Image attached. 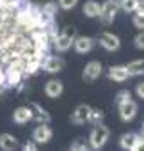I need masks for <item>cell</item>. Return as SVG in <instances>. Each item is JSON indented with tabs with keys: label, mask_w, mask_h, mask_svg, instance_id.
Listing matches in <instances>:
<instances>
[{
	"label": "cell",
	"mask_w": 144,
	"mask_h": 151,
	"mask_svg": "<svg viewBox=\"0 0 144 151\" xmlns=\"http://www.w3.org/2000/svg\"><path fill=\"white\" fill-rule=\"evenodd\" d=\"M20 84H22V69L18 66H11L6 71V86L14 87V86H20Z\"/></svg>",
	"instance_id": "14"
},
{
	"label": "cell",
	"mask_w": 144,
	"mask_h": 151,
	"mask_svg": "<svg viewBox=\"0 0 144 151\" xmlns=\"http://www.w3.org/2000/svg\"><path fill=\"white\" fill-rule=\"evenodd\" d=\"M139 137H140V135H137V133H133V132L123 133V135H121V139H119V146H121V149L130 151V149L135 146V142L139 140Z\"/></svg>",
	"instance_id": "18"
},
{
	"label": "cell",
	"mask_w": 144,
	"mask_h": 151,
	"mask_svg": "<svg viewBox=\"0 0 144 151\" xmlns=\"http://www.w3.org/2000/svg\"><path fill=\"white\" fill-rule=\"evenodd\" d=\"M137 2H139V0H119V7H121L125 13H135Z\"/></svg>",
	"instance_id": "21"
},
{
	"label": "cell",
	"mask_w": 144,
	"mask_h": 151,
	"mask_svg": "<svg viewBox=\"0 0 144 151\" xmlns=\"http://www.w3.org/2000/svg\"><path fill=\"white\" fill-rule=\"evenodd\" d=\"M117 110H119L121 121L130 123V121L135 119V116H137V112H139V107H137V103H135L133 100H128V101H125V103H119V105H117Z\"/></svg>",
	"instance_id": "7"
},
{
	"label": "cell",
	"mask_w": 144,
	"mask_h": 151,
	"mask_svg": "<svg viewBox=\"0 0 144 151\" xmlns=\"http://www.w3.org/2000/svg\"><path fill=\"white\" fill-rule=\"evenodd\" d=\"M102 71H103L102 62H100V60H91V62H87L86 68L82 69V80H84V82H94L96 78L102 77Z\"/></svg>",
	"instance_id": "6"
},
{
	"label": "cell",
	"mask_w": 144,
	"mask_h": 151,
	"mask_svg": "<svg viewBox=\"0 0 144 151\" xmlns=\"http://www.w3.org/2000/svg\"><path fill=\"white\" fill-rule=\"evenodd\" d=\"M37 68H39V62H37V60H30V62L25 66V69H27V73H29V75L36 73V69H37Z\"/></svg>",
	"instance_id": "28"
},
{
	"label": "cell",
	"mask_w": 144,
	"mask_h": 151,
	"mask_svg": "<svg viewBox=\"0 0 144 151\" xmlns=\"http://www.w3.org/2000/svg\"><path fill=\"white\" fill-rule=\"evenodd\" d=\"M109 78L114 82H126L130 78V73L126 66H110L109 68Z\"/></svg>",
	"instance_id": "11"
},
{
	"label": "cell",
	"mask_w": 144,
	"mask_h": 151,
	"mask_svg": "<svg viewBox=\"0 0 144 151\" xmlns=\"http://www.w3.org/2000/svg\"><path fill=\"white\" fill-rule=\"evenodd\" d=\"M133 45L137 50H144V30H140L135 37H133Z\"/></svg>",
	"instance_id": "25"
},
{
	"label": "cell",
	"mask_w": 144,
	"mask_h": 151,
	"mask_svg": "<svg viewBox=\"0 0 144 151\" xmlns=\"http://www.w3.org/2000/svg\"><path fill=\"white\" fill-rule=\"evenodd\" d=\"M62 93H64V86H62L60 80H57V78H50V80L45 84V94H46L48 98L55 100V98H59Z\"/></svg>",
	"instance_id": "10"
},
{
	"label": "cell",
	"mask_w": 144,
	"mask_h": 151,
	"mask_svg": "<svg viewBox=\"0 0 144 151\" xmlns=\"http://www.w3.org/2000/svg\"><path fill=\"white\" fill-rule=\"evenodd\" d=\"M32 110V119H36L37 123H50V114L37 103H30L29 105Z\"/></svg>",
	"instance_id": "17"
},
{
	"label": "cell",
	"mask_w": 144,
	"mask_h": 151,
	"mask_svg": "<svg viewBox=\"0 0 144 151\" xmlns=\"http://www.w3.org/2000/svg\"><path fill=\"white\" fill-rule=\"evenodd\" d=\"M23 151H37V144L34 140H29L25 146H23Z\"/></svg>",
	"instance_id": "31"
},
{
	"label": "cell",
	"mask_w": 144,
	"mask_h": 151,
	"mask_svg": "<svg viewBox=\"0 0 144 151\" xmlns=\"http://www.w3.org/2000/svg\"><path fill=\"white\" fill-rule=\"evenodd\" d=\"M128 100H132V93H130L128 89H121V91L116 94V101H117V105H119V103H125V101H128Z\"/></svg>",
	"instance_id": "23"
},
{
	"label": "cell",
	"mask_w": 144,
	"mask_h": 151,
	"mask_svg": "<svg viewBox=\"0 0 144 151\" xmlns=\"http://www.w3.org/2000/svg\"><path fill=\"white\" fill-rule=\"evenodd\" d=\"M64 60L59 57V55H46L45 57V60H43V68H45V71L46 73H60L62 69H64Z\"/></svg>",
	"instance_id": "9"
},
{
	"label": "cell",
	"mask_w": 144,
	"mask_h": 151,
	"mask_svg": "<svg viewBox=\"0 0 144 151\" xmlns=\"http://www.w3.org/2000/svg\"><path fill=\"white\" fill-rule=\"evenodd\" d=\"M13 121L16 124H27L29 121H32V110L30 107H18L14 112H13Z\"/></svg>",
	"instance_id": "12"
},
{
	"label": "cell",
	"mask_w": 144,
	"mask_h": 151,
	"mask_svg": "<svg viewBox=\"0 0 144 151\" xmlns=\"http://www.w3.org/2000/svg\"><path fill=\"white\" fill-rule=\"evenodd\" d=\"M100 11H102V4L96 2V0H87V2L82 6V13L87 18H98L100 16Z\"/></svg>",
	"instance_id": "16"
},
{
	"label": "cell",
	"mask_w": 144,
	"mask_h": 151,
	"mask_svg": "<svg viewBox=\"0 0 144 151\" xmlns=\"http://www.w3.org/2000/svg\"><path fill=\"white\" fill-rule=\"evenodd\" d=\"M71 149H73V151H89V146H87L82 139H78V140H75V142H73Z\"/></svg>",
	"instance_id": "26"
},
{
	"label": "cell",
	"mask_w": 144,
	"mask_h": 151,
	"mask_svg": "<svg viewBox=\"0 0 144 151\" xmlns=\"http://www.w3.org/2000/svg\"><path fill=\"white\" fill-rule=\"evenodd\" d=\"M89 112H91V107L82 103V105H78L73 110V114H71V121H73L75 124H82V123H86L89 119Z\"/></svg>",
	"instance_id": "13"
},
{
	"label": "cell",
	"mask_w": 144,
	"mask_h": 151,
	"mask_svg": "<svg viewBox=\"0 0 144 151\" xmlns=\"http://www.w3.org/2000/svg\"><path fill=\"white\" fill-rule=\"evenodd\" d=\"M135 13H144V0H139V2H137V9H135Z\"/></svg>",
	"instance_id": "32"
},
{
	"label": "cell",
	"mask_w": 144,
	"mask_h": 151,
	"mask_svg": "<svg viewBox=\"0 0 144 151\" xmlns=\"http://www.w3.org/2000/svg\"><path fill=\"white\" fill-rule=\"evenodd\" d=\"M71 151H73V149H71Z\"/></svg>",
	"instance_id": "35"
},
{
	"label": "cell",
	"mask_w": 144,
	"mask_h": 151,
	"mask_svg": "<svg viewBox=\"0 0 144 151\" xmlns=\"http://www.w3.org/2000/svg\"><path fill=\"white\" fill-rule=\"evenodd\" d=\"M18 140H16V137L14 135H11V133H2L0 135V149L2 151H14V149H18Z\"/></svg>",
	"instance_id": "15"
},
{
	"label": "cell",
	"mask_w": 144,
	"mask_h": 151,
	"mask_svg": "<svg viewBox=\"0 0 144 151\" xmlns=\"http://www.w3.org/2000/svg\"><path fill=\"white\" fill-rule=\"evenodd\" d=\"M52 137H53V132L48 123H39L32 132V140L36 144H48L52 140Z\"/></svg>",
	"instance_id": "4"
},
{
	"label": "cell",
	"mask_w": 144,
	"mask_h": 151,
	"mask_svg": "<svg viewBox=\"0 0 144 151\" xmlns=\"http://www.w3.org/2000/svg\"><path fill=\"white\" fill-rule=\"evenodd\" d=\"M130 151H144V137H139V140L135 142V146Z\"/></svg>",
	"instance_id": "30"
},
{
	"label": "cell",
	"mask_w": 144,
	"mask_h": 151,
	"mask_svg": "<svg viewBox=\"0 0 144 151\" xmlns=\"http://www.w3.org/2000/svg\"><path fill=\"white\" fill-rule=\"evenodd\" d=\"M103 117H105V114H103V110L102 109H93L91 107V112H89V123H93V124H100V123H103Z\"/></svg>",
	"instance_id": "20"
},
{
	"label": "cell",
	"mask_w": 144,
	"mask_h": 151,
	"mask_svg": "<svg viewBox=\"0 0 144 151\" xmlns=\"http://www.w3.org/2000/svg\"><path fill=\"white\" fill-rule=\"evenodd\" d=\"M2 93H4V86L0 84V96H2Z\"/></svg>",
	"instance_id": "34"
},
{
	"label": "cell",
	"mask_w": 144,
	"mask_h": 151,
	"mask_svg": "<svg viewBox=\"0 0 144 151\" xmlns=\"http://www.w3.org/2000/svg\"><path fill=\"white\" fill-rule=\"evenodd\" d=\"M94 45H96V41H94L93 37H89V36H78V37H75V41H73V48H75V52L80 53V55L89 53V52L94 48Z\"/></svg>",
	"instance_id": "8"
},
{
	"label": "cell",
	"mask_w": 144,
	"mask_h": 151,
	"mask_svg": "<svg viewBox=\"0 0 144 151\" xmlns=\"http://www.w3.org/2000/svg\"><path fill=\"white\" fill-rule=\"evenodd\" d=\"M109 139H110V130H109L103 123L94 124V128H93V132H91V135H89V146H91L93 149H102V147L107 144Z\"/></svg>",
	"instance_id": "1"
},
{
	"label": "cell",
	"mask_w": 144,
	"mask_h": 151,
	"mask_svg": "<svg viewBox=\"0 0 144 151\" xmlns=\"http://www.w3.org/2000/svg\"><path fill=\"white\" fill-rule=\"evenodd\" d=\"M135 94H137V98L144 100V82H139V84H137V87H135Z\"/></svg>",
	"instance_id": "29"
},
{
	"label": "cell",
	"mask_w": 144,
	"mask_h": 151,
	"mask_svg": "<svg viewBox=\"0 0 144 151\" xmlns=\"http://www.w3.org/2000/svg\"><path fill=\"white\" fill-rule=\"evenodd\" d=\"M117 11H119V2L117 0H105L102 4V11H100V22L103 25H110L116 16H117Z\"/></svg>",
	"instance_id": "3"
},
{
	"label": "cell",
	"mask_w": 144,
	"mask_h": 151,
	"mask_svg": "<svg viewBox=\"0 0 144 151\" xmlns=\"http://www.w3.org/2000/svg\"><path fill=\"white\" fill-rule=\"evenodd\" d=\"M140 133H142V137H144V121H142V124H140Z\"/></svg>",
	"instance_id": "33"
},
{
	"label": "cell",
	"mask_w": 144,
	"mask_h": 151,
	"mask_svg": "<svg viewBox=\"0 0 144 151\" xmlns=\"http://www.w3.org/2000/svg\"><path fill=\"white\" fill-rule=\"evenodd\" d=\"M98 43L107 52H117L121 48V39L116 34H112V32H102L98 36Z\"/></svg>",
	"instance_id": "5"
},
{
	"label": "cell",
	"mask_w": 144,
	"mask_h": 151,
	"mask_svg": "<svg viewBox=\"0 0 144 151\" xmlns=\"http://www.w3.org/2000/svg\"><path fill=\"white\" fill-rule=\"evenodd\" d=\"M73 41H75V29L68 27L64 32L53 36V48L57 52H68L73 46Z\"/></svg>",
	"instance_id": "2"
},
{
	"label": "cell",
	"mask_w": 144,
	"mask_h": 151,
	"mask_svg": "<svg viewBox=\"0 0 144 151\" xmlns=\"http://www.w3.org/2000/svg\"><path fill=\"white\" fill-rule=\"evenodd\" d=\"M78 0H59V7L64 11H71L73 7H77Z\"/></svg>",
	"instance_id": "24"
},
{
	"label": "cell",
	"mask_w": 144,
	"mask_h": 151,
	"mask_svg": "<svg viewBox=\"0 0 144 151\" xmlns=\"http://www.w3.org/2000/svg\"><path fill=\"white\" fill-rule=\"evenodd\" d=\"M132 23H133L135 29L144 30V13H135L133 18H132Z\"/></svg>",
	"instance_id": "22"
},
{
	"label": "cell",
	"mask_w": 144,
	"mask_h": 151,
	"mask_svg": "<svg viewBox=\"0 0 144 151\" xmlns=\"http://www.w3.org/2000/svg\"><path fill=\"white\" fill-rule=\"evenodd\" d=\"M126 68H128L130 77H144V59L132 60Z\"/></svg>",
	"instance_id": "19"
},
{
	"label": "cell",
	"mask_w": 144,
	"mask_h": 151,
	"mask_svg": "<svg viewBox=\"0 0 144 151\" xmlns=\"http://www.w3.org/2000/svg\"><path fill=\"white\" fill-rule=\"evenodd\" d=\"M43 11H45V13H48L50 16H53V14L57 13V4H55V2H48V4H45V6H43Z\"/></svg>",
	"instance_id": "27"
}]
</instances>
